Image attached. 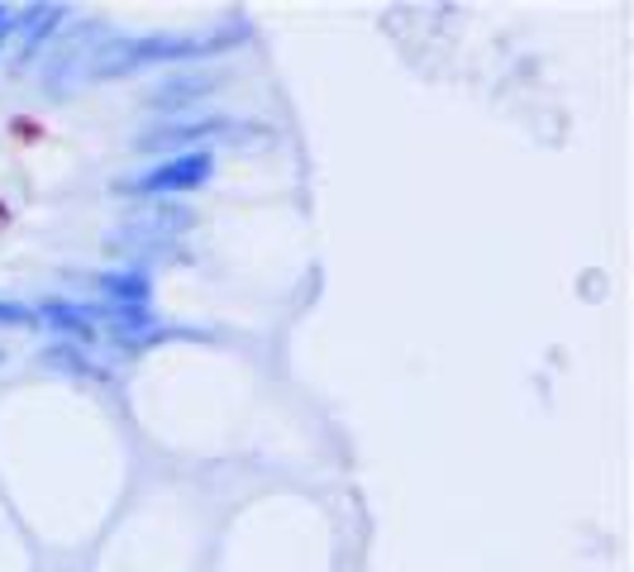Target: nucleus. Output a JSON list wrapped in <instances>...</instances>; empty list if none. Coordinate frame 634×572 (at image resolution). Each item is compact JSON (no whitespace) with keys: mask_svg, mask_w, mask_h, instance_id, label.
<instances>
[{"mask_svg":"<svg viewBox=\"0 0 634 572\" xmlns=\"http://www.w3.org/2000/svg\"><path fill=\"white\" fill-rule=\"evenodd\" d=\"M220 48L215 34H149V38H106L91 53V77H124L153 63H192V57Z\"/></svg>","mask_w":634,"mask_h":572,"instance_id":"nucleus-1","label":"nucleus"},{"mask_svg":"<svg viewBox=\"0 0 634 572\" xmlns=\"http://www.w3.org/2000/svg\"><path fill=\"white\" fill-rule=\"evenodd\" d=\"M210 177V157L206 153H182V157H167V163H157L153 172H143V177L124 182L129 191H143V196H172V191H192Z\"/></svg>","mask_w":634,"mask_h":572,"instance_id":"nucleus-2","label":"nucleus"},{"mask_svg":"<svg viewBox=\"0 0 634 572\" xmlns=\"http://www.w3.org/2000/svg\"><path fill=\"white\" fill-rule=\"evenodd\" d=\"M96 292L106 296V306H149V282L143 272H110L96 282Z\"/></svg>","mask_w":634,"mask_h":572,"instance_id":"nucleus-3","label":"nucleus"},{"mask_svg":"<svg viewBox=\"0 0 634 572\" xmlns=\"http://www.w3.org/2000/svg\"><path fill=\"white\" fill-rule=\"evenodd\" d=\"M206 81H172V86H163L157 91V106H186V100H196L192 91H200Z\"/></svg>","mask_w":634,"mask_h":572,"instance_id":"nucleus-4","label":"nucleus"},{"mask_svg":"<svg viewBox=\"0 0 634 572\" xmlns=\"http://www.w3.org/2000/svg\"><path fill=\"white\" fill-rule=\"evenodd\" d=\"M34 320V310H24V306H0V324H29Z\"/></svg>","mask_w":634,"mask_h":572,"instance_id":"nucleus-5","label":"nucleus"},{"mask_svg":"<svg viewBox=\"0 0 634 572\" xmlns=\"http://www.w3.org/2000/svg\"><path fill=\"white\" fill-rule=\"evenodd\" d=\"M0 24H6V10H0Z\"/></svg>","mask_w":634,"mask_h":572,"instance_id":"nucleus-6","label":"nucleus"}]
</instances>
